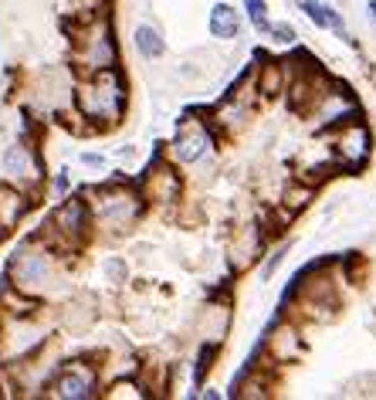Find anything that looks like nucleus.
Returning <instances> with one entry per match:
<instances>
[{
	"label": "nucleus",
	"instance_id": "obj_1",
	"mask_svg": "<svg viewBox=\"0 0 376 400\" xmlns=\"http://www.w3.org/2000/svg\"><path fill=\"white\" fill-rule=\"evenodd\" d=\"M78 109L85 112V119H95V122H105V126H112V122H119V115H123V106H125V92H123V81L119 75L112 72V68H105L99 72V79L88 81L81 92H78Z\"/></svg>",
	"mask_w": 376,
	"mask_h": 400
},
{
	"label": "nucleus",
	"instance_id": "obj_2",
	"mask_svg": "<svg viewBox=\"0 0 376 400\" xmlns=\"http://www.w3.org/2000/svg\"><path fill=\"white\" fill-rule=\"evenodd\" d=\"M14 285L21 292H41L51 282V255L48 251H34V248H24L17 258H14Z\"/></svg>",
	"mask_w": 376,
	"mask_h": 400
},
{
	"label": "nucleus",
	"instance_id": "obj_3",
	"mask_svg": "<svg viewBox=\"0 0 376 400\" xmlns=\"http://www.w3.org/2000/svg\"><path fill=\"white\" fill-rule=\"evenodd\" d=\"M78 61L92 72H105L116 65V41H112V31L102 24L92 27L85 38H81V51H78Z\"/></svg>",
	"mask_w": 376,
	"mask_h": 400
},
{
	"label": "nucleus",
	"instance_id": "obj_4",
	"mask_svg": "<svg viewBox=\"0 0 376 400\" xmlns=\"http://www.w3.org/2000/svg\"><path fill=\"white\" fill-rule=\"evenodd\" d=\"M370 129L363 126V122H352L350 126L343 122V136H339V143H336V153H339V163H343V170H359L366 157H370Z\"/></svg>",
	"mask_w": 376,
	"mask_h": 400
},
{
	"label": "nucleus",
	"instance_id": "obj_5",
	"mask_svg": "<svg viewBox=\"0 0 376 400\" xmlns=\"http://www.w3.org/2000/svg\"><path fill=\"white\" fill-rule=\"evenodd\" d=\"M51 227H54L58 234H65L68 241L85 238V234H88V207H85V200H81V197L65 200L58 211L51 214Z\"/></svg>",
	"mask_w": 376,
	"mask_h": 400
},
{
	"label": "nucleus",
	"instance_id": "obj_6",
	"mask_svg": "<svg viewBox=\"0 0 376 400\" xmlns=\"http://www.w3.org/2000/svg\"><path fill=\"white\" fill-rule=\"evenodd\" d=\"M207 146H210V133L203 126H197V122H183V129H180V136L173 143V157L180 163H194L207 153Z\"/></svg>",
	"mask_w": 376,
	"mask_h": 400
},
{
	"label": "nucleus",
	"instance_id": "obj_7",
	"mask_svg": "<svg viewBox=\"0 0 376 400\" xmlns=\"http://www.w3.org/2000/svg\"><path fill=\"white\" fill-rule=\"evenodd\" d=\"M58 397L65 400H85L95 397V374L92 370H81V367H68L65 374L58 376Z\"/></svg>",
	"mask_w": 376,
	"mask_h": 400
},
{
	"label": "nucleus",
	"instance_id": "obj_8",
	"mask_svg": "<svg viewBox=\"0 0 376 400\" xmlns=\"http://www.w3.org/2000/svg\"><path fill=\"white\" fill-rule=\"evenodd\" d=\"M237 31H241V21H237L234 7L217 3V7L210 10V34H214V38H221V41H234V38H237Z\"/></svg>",
	"mask_w": 376,
	"mask_h": 400
},
{
	"label": "nucleus",
	"instance_id": "obj_9",
	"mask_svg": "<svg viewBox=\"0 0 376 400\" xmlns=\"http://www.w3.org/2000/svg\"><path fill=\"white\" fill-rule=\"evenodd\" d=\"M136 48H139L143 58H159L166 51V41H163V34L156 27H139L136 31Z\"/></svg>",
	"mask_w": 376,
	"mask_h": 400
},
{
	"label": "nucleus",
	"instance_id": "obj_10",
	"mask_svg": "<svg viewBox=\"0 0 376 400\" xmlns=\"http://www.w3.org/2000/svg\"><path fill=\"white\" fill-rule=\"evenodd\" d=\"M3 170L10 173V177H31V153H27V146H10L7 150V157H3Z\"/></svg>",
	"mask_w": 376,
	"mask_h": 400
},
{
	"label": "nucleus",
	"instance_id": "obj_11",
	"mask_svg": "<svg viewBox=\"0 0 376 400\" xmlns=\"http://www.w3.org/2000/svg\"><path fill=\"white\" fill-rule=\"evenodd\" d=\"M152 200H176V193H180V180H176V173L170 170H159V173H152Z\"/></svg>",
	"mask_w": 376,
	"mask_h": 400
},
{
	"label": "nucleus",
	"instance_id": "obj_12",
	"mask_svg": "<svg viewBox=\"0 0 376 400\" xmlns=\"http://www.w3.org/2000/svg\"><path fill=\"white\" fill-rule=\"evenodd\" d=\"M275 346H278V360L295 356V353H299V333H295V329H278Z\"/></svg>",
	"mask_w": 376,
	"mask_h": 400
},
{
	"label": "nucleus",
	"instance_id": "obj_13",
	"mask_svg": "<svg viewBox=\"0 0 376 400\" xmlns=\"http://www.w3.org/2000/svg\"><path fill=\"white\" fill-rule=\"evenodd\" d=\"M258 85H261L265 95H278V92H281V68H278V65H268V68L261 72V81H258Z\"/></svg>",
	"mask_w": 376,
	"mask_h": 400
},
{
	"label": "nucleus",
	"instance_id": "obj_14",
	"mask_svg": "<svg viewBox=\"0 0 376 400\" xmlns=\"http://www.w3.org/2000/svg\"><path fill=\"white\" fill-rule=\"evenodd\" d=\"M244 3H248V14H251V21H254V27L258 31H272L268 17H265V0H244Z\"/></svg>",
	"mask_w": 376,
	"mask_h": 400
},
{
	"label": "nucleus",
	"instance_id": "obj_15",
	"mask_svg": "<svg viewBox=\"0 0 376 400\" xmlns=\"http://www.w3.org/2000/svg\"><path fill=\"white\" fill-rule=\"evenodd\" d=\"M214 356H217V346H207L201 353V367H197V380H203V370H210L214 367Z\"/></svg>",
	"mask_w": 376,
	"mask_h": 400
},
{
	"label": "nucleus",
	"instance_id": "obj_16",
	"mask_svg": "<svg viewBox=\"0 0 376 400\" xmlns=\"http://www.w3.org/2000/svg\"><path fill=\"white\" fill-rule=\"evenodd\" d=\"M272 34H275V41H281V45H292V41H295V31H292L288 24H275L272 27Z\"/></svg>",
	"mask_w": 376,
	"mask_h": 400
},
{
	"label": "nucleus",
	"instance_id": "obj_17",
	"mask_svg": "<svg viewBox=\"0 0 376 400\" xmlns=\"http://www.w3.org/2000/svg\"><path fill=\"white\" fill-rule=\"evenodd\" d=\"M281 258H285V248H281V251H275V255L268 258V265H265V271H261V278H265V282L275 275V268H278V262H281Z\"/></svg>",
	"mask_w": 376,
	"mask_h": 400
},
{
	"label": "nucleus",
	"instance_id": "obj_18",
	"mask_svg": "<svg viewBox=\"0 0 376 400\" xmlns=\"http://www.w3.org/2000/svg\"><path fill=\"white\" fill-rule=\"evenodd\" d=\"M81 160L88 163V166H102V163H105V157H102V153H85Z\"/></svg>",
	"mask_w": 376,
	"mask_h": 400
},
{
	"label": "nucleus",
	"instance_id": "obj_19",
	"mask_svg": "<svg viewBox=\"0 0 376 400\" xmlns=\"http://www.w3.org/2000/svg\"><path fill=\"white\" fill-rule=\"evenodd\" d=\"M370 14H373V21H376V0H370Z\"/></svg>",
	"mask_w": 376,
	"mask_h": 400
}]
</instances>
